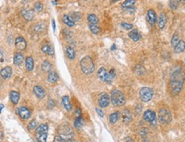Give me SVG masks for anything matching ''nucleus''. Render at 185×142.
Returning a JSON list of instances; mask_svg holds the SVG:
<instances>
[{
  "label": "nucleus",
  "mask_w": 185,
  "mask_h": 142,
  "mask_svg": "<svg viewBox=\"0 0 185 142\" xmlns=\"http://www.w3.org/2000/svg\"><path fill=\"white\" fill-rule=\"evenodd\" d=\"M115 49H116V45H113L111 46V50H112V51H113V50H115Z\"/></svg>",
  "instance_id": "09e8293b"
},
{
  "label": "nucleus",
  "mask_w": 185,
  "mask_h": 142,
  "mask_svg": "<svg viewBox=\"0 0 185 142\" xmlns=\"http://www.w3.org/2000/svg\"><path fill=\"white\" fill-rule=\"evenodd\" d=\"M110 104V97L107 93H102L99 99V105L101 108H106Z\"/></svg>",
  "instance_id": "9d476101"
},
{
  "label": "nucleus",
  "mask_w": 185,
  "mask_h": 142,
  "mask_svg": "<svg viewBox=\"0 0 185 142\" xmlns=\"http://www.w3.org/2000/svg\"><path fill=\"white\" fill-rule=\"evenodd\" d=\"M143 118L144 120L150 122L151 124H155L156 123V116H155V113L154 111H146L143 114Z\"/></svg>",
  "instance_id": "1a4fd4ad"
},
{
  "label": "nucleus",
  "mask_w": 185,
  "mask_h": 142,
  "mask_svg": "<svg viewBox=\"0 0 185 142\" xmlns=\"http://www.w3.org/2000/svg\"><path fill=\"white\" fill-rule=\"evenodd\" d=\"M52 23H53V31H56V23H55V21L54 20H52Z\"/></svg>",
  "instance_id": "49530a36"
},
{
  "label": "nucleus",
  "mask_w": 185,
  "mask_h": 142,
  "mask_svg": "<svg viewBox=\"0 0 185 142\" xmlns=\"http://www.w3.org/2000/svg\"><path fill=\"white\" fill-rule=\"evenodd\" d=\"M41 50H42V52L48 54V55H50V56H53V54H54V49H53V47L52 46V45L50 43H47V42L46 43H44L42 45Z\"/></svg>",
  "instance_id": "4468645a"
},
{
  "label": "nucleus",
  "mask_w": 185,
  "mask_h": 142,
  "mask_svg": "<svg viewBox=\"0 0 185 142\" xmlns=\"http://www.w3.org/2000/svg\"><path fill=\"white\" fill-rule=\"evenodd\" d=\"M34 10H35L36 11H38V12L41 11V10H43V5H42V3H40V2H37V3L34 4Z\"/></svg>",
  "instance_id": "4c0bfd02"
},
{
  "label": "nucleus",
  "mask_w": 185,
  "mask_h": 142,
  "mask_svg": "<svg viewBox=\"0 0 185 142\" xmlns=\"http://www.w3.org/2000/svg\"><path fill=\"white\" fill-rule=\"evenodd\" d=\"M62 104L64 105V107L66 109L67 111H71L72 109V105H71V103H70V100H69V98L68 96H64L63 97L62 99Z\"/></svg>",
  "instance_id": "b1692460"
},
{
  "label": "nucleus",
  "mask_w": 185,
  "mask_h": 142,
  "mask_svg": "<svg viewBox=\"0 0 185 142\" xmlns=\"http://www.w3.org/2000/svg\"><path fill=\"white\" fill-rule=\"evenodd\" d=\"M26 68L28 70V71H33V69H34V59H33V57H27L26 58Z\"/></svg>",
  "instance_id": "a878e982"
},
{
  "label": "nucleus",
  "mask_w": 185,
  "mask_h": 142,
  "mask_svg": "<svg viewBox=\"0 0 185 142\" xmlns=\"http://www.w3.org/2000/svg\"><path fill=\"white\" fill-rule=\"evenodd\" d=\"M34 93L36 95L37 98L39 99H43L46 95V92H45V90L40 87V86H35L34 87Z\"/></svg>",
  "instance_id": "dca6fc26"
},
{
  "label": "nucleus",
  "mask_w": 185,
  "mask_h": 142,
  "mask_svg": "<svg viewBox=\"0 0 185 142\" xmlns=\"http://www.w3.org/2000/svg\"><path fill=\"white\" fill-rule=\"evenodd\" d=\"M142 109V107L141 104H140V106H139V109H138V106L136 105V107H135V113H136V114H139V113L141 112Z\"/></svg>",
  "instance_id": "c03bdc74"
},
{
  "label": "nucleus",
  "mask_w": 185,
  "mask_h": 142,
  "mask_svg": "<svg viewBox=\"0 0 185 142\" xmlns=\"http://www.w3.org/2000/svg\"><path fill=\"white\" fill-rule=\"evenodd\" d=\"M89 28L94 34H97L100 32V27L98 26V24H89Z\"/></svg>",
  "instance_id": "72a5a7b5"
},
{
  "label": "nucleus",
  "mask_w": 185,
  "mask_h": 142,
  "mask_svg": "<svg viewBox=\"0 0 185 142\" xmlns=\"http://www.w3.org/2000/svg\"><path fill=\"white\" fill-rule=\"evenodd\" d=\"M129 37L134 41H138L141 39V34H139V32L136 29H133L129 33Z\"/></svg>",
  "instance_id": "4be33fe9"
},
{
  "label": "nucleus",
  "mask_w": 185,
  "mask_h": 142,
  "mask_svg": "<svg viewBox=\"0 0 185 142\" xmlns=\"http://www.w3.org/2000/svg\"><path fill=\"white\" fill-rule=\"evenodd\" d=\"M135 3V0H125L122 3V7L124 9H130V8H134V5Z\"/></svg>",
  "instance_id": "c756f323"
},
{
  "label": "nucleus",
  "mask_w": 185,
  "mask_h": 142,
  "mask_svg": "<svg viewBox=\"0 0 185 142\" xmlns=\"http://www.w3.org/2000/svg\"><path fill=\"white\" fill-rule=\"evenodd\" d=\"M166 22H167V17H166V15L165 13H161L159 17V27L160 29H163L164 27L165 26L166 24Z\"/></svg>",
  "instance_id": "a211bd4d"
},
{
  "label": "nucleus",
  "mask_w": 185,
  "mask_h": 142,
  "mask_svg": "<svg viewBox=\"0 0 185 142\" xmlns=\"http://www.w3.org/2000/svg\"><path fill=\"white\" fill-rule=\"evenodd\" d=\"M159 121L162 124H168L172 121L171 112L166 109H161L159 112Z\"/></svg>",
  "instance_id": "0eeeda50"
},
{
  "label": "nucleus",
  "mask_w": 185,
  "mask_h": 142,
  "mask_svg": "<svg viewBox=\"0 0 185 142\" xmlns=\"http://www.w3.org/2000/svg\"><path fill=\"white\" fill-rule=\"evenodd\" d=\"M64 142H76L73 138L71 139H69V140H64Z\"/></svg>",
  "instance_id": "de8ad7c7"
},
{
  "label": "nucleus",
  "mask_w": 185,
  "mask_h": 142,
  "mask_svg": "<svg viewBox=\"0 0 185 142\" xmlns=\"http://www.w3.org/2000/svg\"><path fill=\"white\" fill-rule=\"evenodd\" d=\"M97 76L100 78V80L107 82V83H111L112 79L115 77V71H114V69H111L109 73H107L105 68H100L98 70Z\"/></svg>",
  "instance_id": "39448f33"
},
{
  "label": "nucleus",
  "mask_w": 185,
  "mask_h": 142,
  "mask_svg": "<svg viewBox=\"0 0 185 142\" xmlns=\"http://www.w3.org/2000/svg\"><path fill=\"white\" fill-rule=\"evenodd\" d=\"M63 22H64V23L66 24L68 27H73L75 25V21L72 19L71 16L67 15L63 16Z\"/></svg>",
  "instance_id": "393cba45"
},
{
  "label": "nucleus",
  "mask_w": 185,
  "mask_h": 142,
  "mask_svg": "<svg viewBox=\"0 0 185 142\" xmlns=\"http://www.w3.org/2000/svg\"><path fill=\"white\" fill-rule=\"evenodd\" d=\"M178 1H180L181 3H185V0H178Z\"/></svg>",
  "instance_id": "603ef678"
},
{
  "label": "nucleus",
  "mask_w": 185,
  "mask_h": 142,
  "mask_svg": "<svg viewBox=\"0 0 185 142\" xmlns=\"http://www.w3.org/2000/svg\"><path fill=\"white\" fill-rule=\"evenodd\" d=\"M111 103L113 105L122 106L125 104V97L121 91L114 90L111 92Z\"/></svg>",
  "instance_id": "7ed1b4c3"
},
{
  "label": "nucleus",
  "mask_w": 185,
  "mask_h": 142,
  "mask_svg": "<svg viewBox=\"0 0 185 142\" xmlns=\"http://www.w3.org/2000/svg\"><path fill=\"white\" fill-rule=\"evenodd\" d=\"M146 18H147V21L149 22V23L151 25H153L157 22V15L154 12V10H149L147 11V17Z\"/></svg>",
  "instance_id": "2eb2a0df"
},
{
  "label": "nucleus",
  "mask_w": 185,
  "mask_h": 142,
  "mask_svg": "<svg viewBox=\"0 0 185 142\" xmlns=\"http://www.w3.org/2000/svg\"><path fill=\"white\" fill-rule=\"evenodd\" d=\"M23 60H24V57H23V55L20 52H17L15 54V57H14V64L15 65H21L22 63H23Z\"/></svg>",
  "instance_id": "aec40b11"
},
{
  "label": "nucleus",
  "mask_w": 185,
  "mask_h": 142,
  "mask_svg": "<svg viewBox=\"0 0 185 142\" xmlns=\"http://www.w3.org/2000/svg\"><path fill=\"white\" fill-rule=\"evenodd\" d=\"M180 41V39H179V36L176 34H174L173 35V37H172V41H171V44H172V45L173 47H175L177 44H178V42Z\"/></svg>",
  "instance_id": "c9c22d12"
},
{
  "label": "nucleus",
  "mask_w": 185,
  "mask_h": 142,
  "mask_svg": "<svg viewBox=\"0 0 185 142\" xmlns=\"http://www.w3.org/2000/svg\"><path fill=\"white\" fill-rule=\"evenodd\" d=\"M121 27L123 28H124L125 30H130L133 28V25L131 23H128V22H122L121 23Z\"/></svg>",
  "instance_id": "e433bc0d"
},
{
  "label": "nucleus",
  "mask_w": 185,
  "mask_h": 142,
  "mask_svg": "<svg viewBox=\"0 0 185 142\" xmlns=\"http://www.w3.org/2000/svg\"><path fill=\"white\" fill-rule=\"evenodd\" d=\"M119 116H120L119 111H115L114 113L111 114L110 116H109V121H110V122L112 123V124L116 123V122H118V120L119 119Z\"/></svg>",
  "instance_id": "c85d7f7f"
},
{
  "label": "nucleus",
  "mask_w": 185,
  "mask_h": 142,
  "mask_svg": "<svg viewBox=\"0 0 185 142\" xmlns=\"http://www.w3.org/2000/svg\"><path fill=\"white\" fill-rule=\"evenodd\" d=\"M88 21L89 24H98L99 22V19L94 14H90L88 15Z\"/></svg>",
  "instance_id": "7c9ffc66"
},
{
  "label": "nucleus",
  "mask_w": 185,
  "mask_h": 142,
  "mask_svg": "<svg viewBox=\"0 0 185 142\" xmlns=\"http://www.w3.org/2000/svg\"><path fill=\"white\" fill-rule=\"evenodd\" d=\"M80 65H81V71H82L84 74H86V75L92 74V72L94 71V69H95V66H94V64H93V62H92V58H91L89 56L84 57L81 60Z\"/></svg>",
  "instance_id": "f03ea898"
},
{
  "label": "nucleus",
  "mask_w": 185,
  "mask_h": 142,
  "mask_svg": "<svg viewBox=\"0 0 185 142\" xmlns=\"http://www.w3.org/2000/svg\"><path fill=\"white\" fill-rule=\"evenodd\" d=\"M47 105H48V109H53V108H54V106H55V103H54V101H53V100H52V99H49Z\"/></svg>",
  "instance_id": "ea45409f"
},
{
  "label": "nucleus",
  "mask_w": 185,
  "mask_h": 142,
  "mask_svg": "<svg viewBox=\"0 0 185 142\" xmlns=\"http://www.w3.org/2000/svg\"><path fill=\"white\" fill-rule=\"evenodd\" d=\"M18 114H19L20 117L22 119H23V120H27V119H28L31 116L30 111L27 108H26V107H21L18 110Z\"/></svg>",
  "instance_id": "ddd939ff"
},
{
  "label": "nucleus",
  "mask_w": 185,
  "mask_h": 142,
  "mask_svg": "<svg viewBox=\"0 0 185 142\" xmlns=\"http://www.w3.org/2000/svg\"><path fill=\"white\" fill-rule=\"evenodd\" d=\"M66 55L69 59L73 60L76 57V52H75V50L72 47L68 46L66 48Z\"/></svg>",
  "instance_id": "cd10ccee"
},
{
  "label": "nucleus",
  "mask_w": 185,
  "mask_h": 142,
  "mask_svg": "<svg viewBox=\"0 0 185 142\" xmlns=\"http://www.w3.org/2000/svg\"><path fill=\"white\" fill-rule=\"evenodd\" d=\"M37 126V122L35 120H33L30 122V123L28 124V129L29 130H33L34 129H35Z\"/></svg>",
  "instance_id": "58836bf2"
},
{
  "label": "nucleus",
  "mask_w": 185,
  "mask_h": 142,
  "mask_svg": "<svg viewBox=\"0 0 185 142\" xmlns=\"http://www.w3.org/2000/svg\"><path fill=\"white\" fill-rule=\"evenodd\" d=\"M178 3L179 1L178 0H170V3H169V5H170V8L172 9V10H176L178 7Z\"/></svg>",
  "instance_id": "f704fd0d"
},
{
  "label": "nucleus",
  "mask_w": 185,
  "mask_h": 142,
  "mask_svg": "<svg viewBox=\"0 0 185 142\" xmlns=\"http://www.w3.org/2000/svg\"><path fill=\"white\" fill-rule=\"evenodd\" d=\"M10 98H11V102L15 104L19 102V99H20V94L18 92L16 91H11V93H10Z\"/></svg>",
  "instance_id": "6ab92c4d"
},
{
  "label": "nucleus",
  "mask_w": 185,
  "mask_h": 142,
  "mask_svg": "<svg viewBox=\"0 0 185 142\" xmlns=\"http://www.w3.org/2000/svg\"><path fill=\"white\" fill-rule=\"evenodd\" d=\"M74 125L76 129H81L82 126H83V119L81 116L80 117H76V119L75 120V122H74Z\"/></svg>",
  "instance_id": "473e14b6"
},
{
  "label": "nucleus",
  "mask_w": 185,
  "mask_h": 142,
  "mask_svg": "<svg viewBox=\"0 0 185 142\" xmlns=\"http://www.w3.org/2000/svg\"><path fill=\"white\" fill-rule=\"evenodd\" d=\"M153 92L149 87H143L140 91V97L143 102H148L153 99Z\"/></svg>",
  "instance_id": "6e6552de"
},
{
  "label": "nucleus",
  "mask_w": 185,
  "mask_h": 142,
  "mask_svg": "<svg viewBox=\"0 0 185 142\" xmlns=\"http://www.w3.org/2000/svg\"><path fill=\"white\" fill-rule=\"evenodd\" d=\"M132 120V115L129 110H124L123 111V121L124 123H129Z\"/></svg>",
  "instance_id": "f3484780"
},
{
  "label": "nucleus",
  "mask_w": 185,
  "mask_h": 142,
  "mask_svg": "<svg viewBox=\"0 0 185 142\" xmlns=\"http://www.w3.org/2000/svg\"><path fill=\"white\" fill-rule=\"evenodd\" d=\"M57 132L59 136L64 140H69L73 137V130L68 124H62L58 127Z\"/></svg>",
  "instance_id": "423d86ee"
},
{
  "label": "nucleus",
  "mask_w": 185,
  "mask_h": 142,
  "mask_svg": "<svg viewBox=\"0 0 185 142\" xmlns=\"http://www.w3.org/2000/svg\"><path fill=\"white\" fill-rule=\"evenodd\" d=\"M0 76L4 80H7L9 78H11V76H12V69L11 67H5L4 69H1L0 71Z\"/></svg>",
  "instance_id": "f8f14e48"
},
{
  "label": "nucleus",
  "mask_w": 185,
  "mask_h": 142,
  "mask_svg": "<svg viewBox=\"0 0 185 142\" xmlns=\"http://www.w3.org/2000/svg\"><path fill=\"white\" fill-rule=\"evenodd\" d=\"M22 15H23V17H24L26 20H27V21H31V20L34 19V12H33L32 10H25L22 11Z\"/></svg>",
  "instance_id": "bb28decb"
},
{
  "label": "nucleus",
  "mask_w": 185,
  "mask_h": 142,
  "mask_svg": "<svg viewBox=\"0 0 185 142\" xmlns=\"http://www.w3.org/2000/svg\"><path fill=\"white\" fill-rule=\"evenodd\" d=\"M174 50H175V52L177 53H181V52H184L185 51V42L184 40H180L178 42V44L174 47Z\"/></svg>",
  "instance_id": "5701e85b"
},
{
  "label": "nucleus",
  "mask_w": 185,
  "mask_h": 142,
  "mask_svg": "<svg viewBox=\"0 0 185 142\" xmlns=\"http://www.w3.org/2000/svg\"><path fill=\"white\" fill-rule=\"evenodd\" d=\"M64 139H63L62 137H60L59 135H57L55 138H54V141L53 142H64Z\"/></svg>",
  "instance_id": "a19ab883"
},
{
  "label": "nucleus",
  "mask_w": 185,
  "mask_h": 142,
  "mask_svg": "<svg viewBox=\"0 0 185 142\" xmlns=\"http://www.w3.org/2000/svg\"><path fill=\"white\" fill-rule=\"evenodd\" d=\"M15 47L18 51H23L25 50L27 46V42L25 39H23L22 36H19L15 39Z\"/></svg>",
  "instance_id": "9b49d317"
},
{
  "label": "nucleus",
  "mask_w": 185,
  "mask_h": 142,
  "mask_svg": "<svg viewBox=\"0 0 185 142\" xmlns=\"http://www.w3.org/2000/svg\"><path fill=\"white\" fill-rule=\"evenodd\" d=\"M3 61H4V52L0 48V62H3Z\"/></svg>",
  "instance_id": "a18cd8bd"
},
{
  "label": "nucleus",
  "mask_w": 185,
  "mask_h": 142,
  "mask_svg": "<svg viewBox=\"0 0 185 142\" xmlns=\"http://www.w3.org/2000/svg\"><path fill=\"white\" fill-rule=\"evenodd\" d=\"M184 80V74L182 69H177L172 73L170 80V87L172 95L176 96L180 93V92L183 89Z\"/></svg>",
  "instance_id": "f257e3e1"
},
{
  "label": "nucleus",
  "mask_w": 185,
  "mask_h": 142,
  "mask_svg": "<svg viewBox=\"0 0 185 142\" xmlns=\"http://www.w3.org/2000/svg\"><path fill=\"white\" fill-rule=\"evenodd\" d=\"M76 117H80V116H81V109H79V108H77L76 110Z\"/></svg>",
  "instance_id": "37998d69"
},
{
  "label": "nucleus",
  "mask_w": 185,
  "mask_h": 142,
  "mask_svg": "<svg viewBox=\"0 0 185 142\" xmlns=\"http://www.w3.org/2000/svg\"><path fill=\"white\" fill-rule=\"evenodd\" d=\"M3 107H4V105H3V104H0V113H1V111H2V109H3Z\"/></svg>",
  "instance_id": "3c124183"
},
{
  "label": "nucleus",
  "mask_w": 185,
  "mask_h": 142,
  "mask_svg": "<svg viewBox=\"0 0 185 142\" xmlns=\"http://www.w3.org/2000/svg\"><path fill=\"white\" fill-rule=\"evenodd\" d=\"M2 139H3V134L0 132V141H2Z\"/></svg>",
  "instance_id": "8fccbe9b"
},
{
  "label": "nucleus",
  "mask_w": 185,
  "mask_h": 142,
  "mask_svg": "<svg viewBox=\"0 0 185 142\" xmlns=\"http://www.w3.org/2000/svg\"><path fill=\"white\" fill-rule=\"evenodd\" d=\"M47 80H48V81L51 82V83H55V82L57 81V80H58V75H57L55 71L51 70V71L48 73Z\"/></svg>",
  "instance_id": "412c9836"
},
{
  "label": "nucleus",
  "mask_w": 185,
  "mask_h": 142,
  "mask_svg": "<svg viewBox=\"0 0 185 142\" xmlns=\"http://www.w3.org/2000/svg\"><path fill=\"white\" fill-rule=\"evenodd\" d=\"M51 69H52V64L47 60L44 61L42 64V70L45 72H50Z\"/></svg>",
  "instance_id": "2f4dec72"
},
{
  "label": "nucleus",
  "mask_w": 185,
  "mask_h": 142,
  "mask_svg": "<svg viewBox=\"0 0 185 142\" xmlns=\"http://www.w3.org/2000/svg\"><path fill=\"white\" fill-rule=\"evenodd\" d=\"M111 2H118V1H120V0H111Z\"/></svg>",
  "instance_id": "864d4df0"
},
{
  "label": "nucleus",
  "mask_w": 185,
  "mask_h": 142,
  "mask_svg": "<svg viewBox=\"0 0 185 142\" xmlns=\"http://www.w3.org/2000/svg\"><path fill=\"white\" fill-rule=\"evenodd\" d=\"M96 111H97V113L99 114V116H101V117H104V113H103V111H102L100 109H99V108H96Z\"/></svg>",
  "instance_id": "79ce46f5"
},
{
  "label": "nucleus",
  "mask_w": 185,
  "mask_h": 142,
  "mask_svg": "<svg viewBox=\"0 0 185 142\" xmlns=\"http://www.w3.org/2000/svg\"><path fill=\"white\" fill-rule=\"evenodd\" d=\"M47 132H48V125L46 123L40 124V126L37 127L35 130V136L38 142H46Z\"/></svg>",
  "instance_id": "20e7f679"
}]
</instances>
